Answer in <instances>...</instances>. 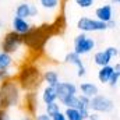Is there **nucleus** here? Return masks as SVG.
I'll return each mask as SVG.
<instances>
[{
  "mask_svg": "<svg viewBox=\"0 0 120 120\" xmlns=\"http://www.w3.org/2000/svg\"><path fill=\"white\" fill-rule=\"evenodd\" d=\"M113 71H119V73H120V63H119V61L113 66Z\"/></svg>",
  "mask_w": 120,
  "mask_h": 120,
  "instance_id": "c9c22d12",
  "label": "nucleus"
},
{
  "mask_svg": "<svg viewBox=\"0 0 120 120\" xmlns=\"http://www.w3.org/2000/svg\"><path fill=\"white\" fill-rule=\"evenodd\" d=\"M8 120H32V116L24 113V115H21V117H18V119H11V117H8Z\"/></svg>",
  "mask_w": 120,
  "mask_h": 120,
  "instance_id": "f704fd0d",
  "label": "nucleus"
},
{
  "mask_svg": "<svg viewBox=\"0 0 120 120\" xmlns=\"http://www.w3.org/2000/svg\"><path fill=\"white\" fill-rule=\"evenodd\" d=\"M64 63L66 64H71V66H74L75 68H77V77H85V74H87V67H85V64H84V61L81 59V56L80 55H77L75 52H67L66 53V56H64Z\"/></svg>",
  "mask_w": 120,
  "mask_h": 120,
  "instance_id": "9d476101",
  "label": "nucleus"
},
{
  "mask_svg": "<svg viewBox=\"0 0 120 120\" xmlns=\"http://www.w3.org/2000/svg\"><path fill=\"white\" fill-rule=\"evenodd\" d=\"M80 8H91L94 6V0H74Z\"/></svg>",
  "mask_w": 120,
  "mask_h": 120,
  "instance_id": "a878e982",
  "label": "nucleus"
},
{
  "mask_svg": "<svg viewBox=\"0 0 120 120\" xmlns=\"http://www.w3.org/2000/svg\"><path fill=\"white\" fill-rule=\"evenodd\" d=\"M110 1H112L113 4H119V3H120V0H110Z\"/></svg>",
  "mask_w": 120,
  "mask_h": 120,
  "instance_id": "e433bc0d",
  "label": "nucleus"
},
{
  "mask_svg": "<svg viewBox=\"0 0 120 120\" xmlns=\"http://www.w3.org/2000/svg\"><path fill=\"white\" fill-rule=\"evenodd\" d=\"M0 28H3V21L0 20Z\"/></svg>",
  "mask_w": 120,
  "mask_h": 120,
  "instance_id": "4c0bfd02",
  "label": "nucleus"
},
{
  "mask_svg": "<svg viewBox=\"0 0 120 120\" xmlns=\"http://www.w3.org/2000/svg\"><path fill=\"white\" fill-rule=\"evenodd\" d=\"M53 36L55 35L52 32L49 22H43L36 27L32 25L30 31L25 35H22V46H25L28 53L32 55V59H36L45 52L48 42Z\"/></svg>",
  "mask_w": 120,
  "mask_h": 120,
  "instance_id": "f257e3e1",
  "label": "nucleus"
},
{
  "mask_svg": "<svg viewBox=\"0 0 120 120\" xmlns=\"http://www.w3.org/2000/svg\"><path fill=\"white\" fill-rule=\"evenodd\" d=\"M41 99L45 105L48 103H52V102H56L57 101V95H56V88L55 87H49V85H45L42 94H41Z\"/></svg>",
  "mask_w": 120,
  "mask_h": 120,
  "instance_id": "6ab92c4d",
  "label": "nucleus"
},
{
  "mask_svg": "<svg viewBox=\"0 0 120 120\" xmlns=\"http://www.w3.org/2000/svg\"><path fill=\"white\" fill-rule=\"evenodd\" d=\"M31 27H32V24H31L27 18H20V17H15L14 15V18L11 21V31L17 32L20 35H25L30 31Z\"/></svg>",
  "mask_w": 120,
  "mask_h": 120,
  "instance_id": "ddd939ff",
  "label": "nucleus"
},
{
  "mask_svg": "<svg viewBox=\"0 0 120 120\" xmlns=\"http://www.w3.org/2000/svg\"><path fill=\"white\" fill-rule=\"evenodd\" d=\"M38 13H39V10H38L36 4H32V3H31V17H36Z\"/></svg>",
  "mask_w": 120,
  "mask_h": 120,
  "instance_id": "c756f323",
  "label": "nucleus"
},
{
  "mask_svg": "<svg viewBox=\"0 0 120 120\" xmlns=\"http://www.w3.org/2000/svg\"><path fill=\"white\" fill-rule=\"evenodd\" d=\"M105 50L108 52V55H109L112 59H116V57L119 56V48H117V46H108Z\"/></svg>",
  "mask_w": 120,
  "mask_h": 120,
  "instance_id": "bb28decb",
  "label": "nucleus"
},
{
  "mask_svg": "<svg viewBox=\"0 0 120 120\" xmlns=\"http://www.w3.org/2000/svg\"><path fill=\"white\" fill-rule=\"evenodd\" d=\"M112 74H113V66L112 64L99 67V70H98V80H99V82L101 84H108V81H109Z\"/></svg>",
  "mask_w": 120,
  "mask_h": 120,
  "instance_id": "aec40b11",
  "label": "nucleus"
},
{
  "mask_svg": "<svg viewBox=\"0 0 120 120\" xmlns=\"http://www.w3.org/2000/svg\"><path fill=\"white\" fill-rule=\"evenodd\" d=\"M60 110H61V106H60V103L57 102V101L45 105V113H46L48 116H50V117H53L56 113H59Z\"/></svg>",
  "mask_w": 120,
  "mask_h": 120,
  "instance_id": "b1692460",
  "label": "nucleus"
},
{
  "mask_svg": "<svg viewBox=\"0 0 120 120\" xmlns=\"http://www.w3.org/2000/svg\"><path fill=\"white\" fill-rule=\"evenodd\" d=\"M116 27H117V22H116L115 20H110V21L106 22V28H108V30H115Z\"/></svg>",
  "mask_w": 120,
  "mask_h": 120,
  "instance_id": "7c9ffc66",
  "label": "nucleus"
},
{
  "mask_svg": "<svg viewBox=\"0 0 120 120\" xmlns=\"http://www.w3.org/2000/svg\"><path fill=\"white\" fill-rule=\"evenodd\" d=\"M95 18L102 21V22H108L110 20H113V7L112 4H102L99 7L95 8Z\"/></svg>",
  "mask_w": 120,
  "mask_h": 120,
  "instance_id": "f8f14e48",
  "label": "nucleus"
},
{
  "mask_svg": "<svg viewBox=\"0 0 120 120\" xmlns=\"http://www.w3.org/2000/svg\"><path fill=\"white\" fill-rule=\"evenodd\" d=\"M119 80H120V73L119 71H113V74L110 75V78H109V81H108L109 87H110V88H116V87L119 85Z\"/></svg>",
  "mask_w": 120,
  "mask_h": 120,
  "instance_id": "393cba45",
  "label": "nucleus"
},
{
  "mask_svg": "<svg viewBox=\"0 0 120 120\" xmlns=\"http://www.w3.org/2000/svg\"><path fill=\"white\" fill-rule=\"evenodd\" d=\"M14 75H15V74L11 73V68H10V70H0V82L4 81V80H8V78L14 77Z\"/></svg>",
  "mask_w": 120,
  "mask_h": 120,
  "instance_id": "cd10ccee",
  "label": "nucleus"
},
{
  "mask_svg": "<svg viewBox=\"0 0 120 120\" xmlns=\"http://www.w3.org/2000/svg\"><path fill=\"white\" fill-rule=\"evenodd\" d=\"M21 102H22V108H24L27 115H30V116L36 115L38 105H39V99H38L36 92H25L21 98Z\"/></svg>",
  "mask_w": 120,
  "mask_h": 120,
  "instance_id": "1a4fd4ad",
  "label": "nucleus"
},
{
  "mask_svg": "<svg viewBox=\"0 0 120 120\" xmlns=\"http://www.w3.org/2000/svg\"><path fill=\"white\" fill-rule=\"evenodd\" d=\"M14 64V57L3 50H0V70H10Z\"/></svg>",
  "mask_w": 120,
  "mask_h": 120,
  "instance_id": "4be33fe9",
  "label": "nucleus"
},
{
  "mask_svg": "<svg viewBox=\"0 0 120 120\" xmlns=\"http://www.w3.org/2000/svg\"><path fill=\"white\" fill-rule=\"evenodd\" d=\"M87 120H102L101 119V115H98V113H94V112H91L90 116H88V119Z\"/></svg>",
  "mask_w": 120,
  "mask_h": 120,
  "instance_id": "72a5a7b5",
  "label": "nucleus"
},
{
  "mask_svg": "<svg viewBox=\"0 0 120 120\" xmlns=\"http://www.w3.org/2000/svg\"><path fill=\"white\" fill-rule=\"evenodd\" d=\"M78 91L81 92V95L84 96H88V98H92L95 95L99 94V88L95 82H91V81H87V82H81L80 87H78Z\"/></svg>",
  "mask_w": 120,
  "mask_h": 120,
  "instance_id": "f3484780",
  "label": "nucleus"
},
{
  "mask_svg": "<svg viewBox=\"0 0 120 120\" xmlns=\"http://www.w3.org/2000/svg\"><path fill=\"white\" fill-rule=\"evenodd\" d=\"M90 99L88 96H84V95H81V94H78L77 95V103H75V108L80 110V113H81V116H82V119L87 120L88 119V116H90L91 110H90Z\"/></svg>",
  "mask_w": 120,
  "mask_h": 120,
  "instance_id": "2eb2a0df",
  "label": "nucleus"
},
{
  "mask_svg": "<svg viewBox=\"0 0 120 120\" xmlns=\"http://www.w3.org/2000/svg\"><path fill=\"white\" fill-rule=\"evenodd\" d=\"M52 120H66V116H64L63 110H60L59 113H56V115L52 117Z\"/></svg>",
  "mask_w": 120,
  "mask_h": 120,
  "instance_id": "473e14b6",
  "label": "nucleus"
},
{
  "mask_svg": "<svg viewBox=\"0 0 120 120\" xmlns=\"http://www.w3.org/2000/svg\"><path fill=\"white\" fill-rule=\"evenodd\" d=\"M15 17L20 18H31V3H20L15 7Z\"/></svg>",
  "mask_w": 120,
  "mask_h": 120,
  "instance_id": "412c9836",
  "label": "nucleus"
},
{
  "mask_svg": "<svg viewBox=\"0 0 120 120\" xmlns=\"http://www.w3.org/2000/svg\"><path fill=\"white\" fill-rule=\"evenodd\" d=\"M21 46H22V35H20L14 31L6 32L4 36H3V41H1V45H0L1 50L11 55V56L18 53Z\"/></svg>",
  "mask_w": 120,
  "mask_h": 120,
  "instance_id": "423d86ee",
  "label": "nucleus"
},
{
  "mask_svg": "<svg viewBox=\"0 0 120 120\" xmlns=\"http://www.w3.org/2000/svg\"><path fill=\"white\" fill-rule=\"evenodd\" d=\"M112 60H113V59L108 55V52H106V50H98V52H95V53H94V57H92L94 64H96L98 67L108 66V64H110V61H112Z\"/></svg>",
  "mask_w": 120,
  "mask_h": 120,
  "instance_id": "a211bd4d",
  "label": "nucleus"
},
{
  "mask_svg": "<svg viewBox=\"0 0 120 120\" xmlns=\"http://www.w3.org/2000/svg\"><path fill=\"white\" fill-rule=\"evenodd\" d=\"M63 113L66 116V120H84L77 108H64Z\"/></svg>",
  "mask_w": 120,
  "mask_h": 120,
  "instance_id": "5701e85b",
  "label": "nucleus"
},
{
  "mask_svg": "<svg viewBox=\"0 0 120 120\" xmlns=\"http://www.w3.org/2000/svg\"><path fill=\"white\" fill-rule=\"evenodd\" d=\"M77 28L84 32V34H90V32H103L106 31V22H102L96 18H91V17H81L77 21Z\"/></svg>",
  "mask_w": 120,
  "mask_h": 120,
  "instance_id": "0eeeda50",
  "label": "nucleus"
},
{
  "mask_svg": "<svg viewBox=\"0 0 120 120\" xmlns=\"http://www.w3.org/2000/svg\"><path fill=\"white\" fill-rule=\"evenodd\" d=\"M42 81L49 85V87H56L57 84L60 82V75L59 73L53 68H48L42 73Z\"/></svg>",
  "mask_w": 120,
  "mask_h": 120,
  "instance_id": "dca6fc26",
  "label": "nucleus"
},
{
  "mask_svg": "<svg viewBox=\"0 0 120 120\" xmlns=\"http://www.w3.org/2000/svg\"><path fill=\"white\" fill-rule=\"evenodd\" d=\"M95 48H96V41L92 36H90L88 34H84V32L77 35L73 41V52H75L80 56L91 53Z\"/></svg>",
  "mask_w": 120,
  "mask_h": 120,
  "instance_id": "39448f33",
  "label": "nucleus"
},
{
  "mask_svg": "<svg viewBox=\"0 0 120 120\" xmlns=\"http://www.w3.org/2000/svg\"><path fill=\"white\" fill-rule=\"evenodd\" d=\"M41 8H43L45 11H49V13H57L61 11L63 7H64V3L66 0H38Z\"/></svg>",
  "mask_w": 120,
  "mask_h": 120,
  "instance_id": "4468645a",
  "label": "nucleus"
},
{
  "mask_svg": "<svg viewBox=\"0 0 120 120\" xmlns=\"http://www.w3.org/2000/svg\"><path fill=\"white\" fill-rule=\"evenodd\" d=\"M32 120H52V117H50V116H48L45 112H42V113L34 115V116H32Z\"/></svg>",
  "mask_w": 120,
  "mask_h": 120,
  "instance_id": "c85d7f7f",
  "label": "nucleus"
},
{
  "mask_svg": "<svg viewBox=\"0 0 120 120\" xmlns=\"http://www.w3.org/2000/svg\"><path fill=\"white\" fill-rule=\"evenodd\" d=\"M49 24H50V28H52V32H53L55 36L63 35V32L66 31V27H67V21H66L64 13L60 11L59 14L53 18V21H50Z\"/></svg>",
  "mask_w": 120,
  "mask_h": 120,
  "instance_id": "9b49d317",
  "label": "nucleus"
},
{
  "mask_svg": "<svg viewBox=\"0 0 120 120\" xmlns=\"http://www.w3.org/2000/svg\"><path fill=\"white\" fill-rule=\"evenodd\" d=\"M90 110L98 115L112 113L115 110V101L109 98L108 95L98 94L90 99Z\"/></svg>",
  "mask_w": 120,
  "mask_h": 120,
  "instance_id": "20e7f679",
  "label": "nucleus"
},
{
  "mask_svg": "<svg viewBox=\"0 0 120 120\" xmlns=\"http://www.w3.org/2000/svg\"><path fill=\"white\" fill-rule=\"evenodd\" d=\"M8 110H4V109H0V120H8Z\"/></svg>",
  "mask_w": 120,
  "mask_h": 120,
  "instance_id": "2f4dec72",
  "label": "nucleus"
},
{
  "mask_svg": "<svg viewBox=\"0 0 120 120\" xmlns=\"http://www.w3.org/2000/svg\"><path fill=\"white\" fill-rule=\"evenodd\" d=\"M15 81L18 82L21 91L25 92H36L42 85V71L39 66L34 61H25L18 67V71L14 75Z\"/></svg>",
  "mask_w": 120,
  "mask_h": 120,
  "instance_id": "f03ea898",
  "label": "nucleus"
},
{
  "mask_svg": "<svg viewBox=\"0 0 120 120\" xmlns=\"http://www.w3.org/2000/svg\"><path fill=\"white\" fill-rule=\"evenodd\" d=\"M22 91L14 77L0 82V109L10 110L21 103Z\"/></svg>",
  "mask_w": 120,
  "mask_h": 120,
  "instance_id": "7ed1b4c3",
  "label": "nucleus"
},
{
  "mask_svg": "<svg viewBox=\"0 0 120 120\" xmlns=\"http://www.w3.org/2000/svg\"><path fill=\"white\" fill-rule=\"evenodd\" d=\"M55 88H56V95H57V102L59 103L66 101L67 98H71V96L78 94V87L74 82H70V81H63V82L60 81Z\"/></svg>",
  "mask_w": 120,
  "mask_h": 120,
  "instance_id": "6e6552de",
  "label": "nucleus"
}]
</instances>
